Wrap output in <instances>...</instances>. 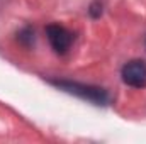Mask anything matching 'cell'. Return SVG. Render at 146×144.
I'll use <instances>...</instances> for the list:
<instances>
[{"label": "cell", "mask_w": 146, "mask_h": 144, "mask_svg": "<svg viewBox=\"0 0 146 144\" xmlns=\"http://www.w3.org/2000/svg\"><path fill=\"white\" fill-rule=\"evenodd\" d=\"M46 36L49 39L53 49L58 54H65L72 46L73 34L68 29H65L63 26H60V24H49L46 27Z\"/></svg>", "instance_id": "cell-3"}, {"label": "cell", "mask_w": 146, "mask_h": 144, "mask_svg": "<svg viewBox=\"0 0 146 144\" xmlns=\"http://www.w3.org/2000/svg\"><path fill=\"white\" fill-rule=\"evenodd\" d=\"M51 85H54L56 88L76 95L83 100H88L95 105H107L109 104V93L107 90L100 88V87H94V85H85V83H78V81H68V80H51Z\"/></svg>", "instance_id": "cell-1"}, {"label": "cell", "mask_w": 146, "mask_h": 144, "mask_svg": "<svg viewBox=\"0 0 146 144\" xmlns=\"http://www.w3.org/2000/svg\"><path fill=\"white\" fill-rule=\"evenodd\" d=\"M17 39L24 44V46H31V44H34V31L31 29V27H24L19 34H17Z\"/></svg>", "instance_id": "cell-4"}, {"label": "cell", "mask_w": 146, "mask_h": 144, "mask_svg": "<svg viewBox=\"0 0 146 144\" xmlns=\"http://www.w3.org/2000/svg\"><path fill=\"white\" fill-rule=\"evenodd\" d=\"M122 81L133 88H146V61L131 59L122 66Z\"/></svg>", "instance_id": "cell-2"}, {"label": "cell", "mask_w": 146, "mask_h": 144, "mask_svg": "<svg viewBox=\"0 0 146 144\" xmlns=\"http://www.w3.org/2000/svg\"><path fill=\"white\" fill-rule=\"evenodd\" d=\"M88 12H90V15H92V17H99V15L102 14V3H100L99 0H95V2L90 5Z\"/></svg>", "instance_id": "cell-5"}]
</instances>
